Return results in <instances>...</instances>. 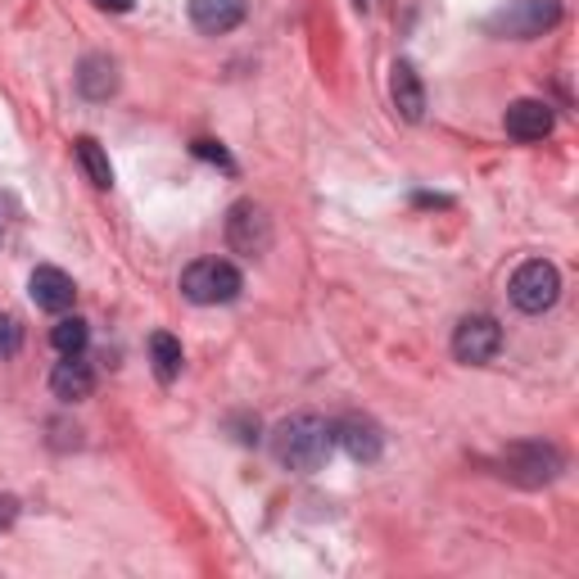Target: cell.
<instances>
[{"instance_id":"ba28073f","label":"cell","mask_w":579,"mask_h":579,"mask_svg":"<svg viewBox=\"0 0 579 579\" xmlns=\"http://www.w3.org/2000/svg\"><path fill=\"white\" fill-rule=\"evenodd\" d=\"M50 394L59 403H82L96 394V367L82 353H63V362H55L50 372Z\"/></svg>"},{"instance_id":"52a82bcc","label":"cell","mask_w":579,"mask_h":579,"mask_svg":"<svg viewBox=\"0 0 579 579\" xmlns=\"http://www.w3.org/2000/svg\"><path fill=\"white\" fill-rule=\"evenodd\" d=\"M507 475L521 484H548L561 475V453L552 444H517L507 453Z\"/></svg>"},{"instance_id":"ffe728a7","label":"cell","mask_w":579,"mask_h":579,"mask_svg":"<svg viewBox=\"0 0 579 579\" xmlns=\"http://www.w3.org/2000/svg\"><path fill=\"white\" fill-rule=\"evenodd\" d=\"M14 507H19L14 498H0V526H10V521H14Z\"/></svg>"},{"instance_id":"9c48e42d","label":"cell","mask_w":579,"mask_h":579,"mask_svg":"<svg viewBox=\"0 0 579 579\" xmlns=\"http://www.w3.org/2000/svg\"><path fill=\"white\" fill-rule=\"evenodd\" d=\"M335 444L353 458V462H376L381 453H385V434H381V425L372 421V416H344L340 425H335Z\"/></svg>"},{"instance_id":"277c9868","label":"cell","mask_w":579,"mask_h":579,"mask_svg":"<svg viewBox=\"0 0 579 579\" xmlns=\"http://www.w3.org/2000/svg\"><path fill=\"white\" fill-rule=\"evenodd\" d=\"M557 19H561V6H557V0H517V6H507L502 14L489 19V32L530 41V37H543Z\"/></svg>"},{"instance_id":"30bf717a","label":"cell","mask_w":579,"mask_h":579,"mask_svg":"<svg viewBox=\"0 0 579 579\" xmlns=\"http://www.w3.org/2000/svg\"><path fill=\"white\" fill-rule=\"evenodd\" d=\"M28 295L46 313H68L72 300H78V285H72V276L63 267H37L32 281H28Z\"/></svg>"},{"instance_id":"d6986e66","label":"cell","mask_w":579,"mask_h":579,"mask_svg":"<svg viewBox=\"0 0 579 579\" xmlns=\"http://www.w3.org/2000/svg\"><path fill=\"white\" fill-rule=\"evenodd\" d=\"M195 155H199V159H213V164H223V168H232L227 150H223V145H213V140H195Z\"/></svg>"},{"instance_id":"44dd1931","label":"cell","mask_w":579,"mask_h":579,"mask_svg":"<svg viewBox=\"0 0 579 579\" xmlns=\"http://www.w3.org/2000/svg\"><path fill=\"white\" fill-rule=\"evenodd\" d=\"M100 10H114V14H127L131 10V0H96Z\"/></svg>"},{"instance_id":"ac0fdd59","label":"cell","mask_w":579,"mask_h":579,"mask_svg":"<svg viewBox=\"0 0 579 579\" xmlns=\"http://www.w3.org/2000/svg\"><path fill=\"white\" fill-rule=\"evenodd\" d=\"M19 344H23V326H19V317L0 313V362L14 357V353H19Z\"/></svg>"},{"instance_id":"3957f363","label":"cell","mask_w":579,"mask_h":579,"mask_svg":"<svg viewBox=\"0 0 579 579\" xmlns=\"http://www.w3.org/2000/svg\"><path fill=\"white\" fill-rule=\"evenodd\" d=\"M512 304L521 308V313H530V317H539V313H548L552 304H557V295H561V276H557V267L548 263V258H530V263H521L517 267V276H512Z\"/></svg>"},{"instance_id":"9a60e30c","label":"cell","mask_w":579,"mask_h":579,"mask_svg":"<svg viewBox=\"0 0 579 579\" xmlns=\"http://www.w3.org/2000/svg\"><path fill=\"white\" fill-rule=\"evenodd\" d=\"M150 362H155V376H159L164 385H173V381L181 376V362H186L181 340L168 335V331H155V335H150Z\"/></svg>"},{"instance_id":"8992f818","label":"cell","mask_w":579,"mask_h":579,"mask_svg":"<svg viewBox=\"0 0 579 579\" xmlns=\"http://www.w3.org/2000/svg\"><path fill=\"white\" fill-rule=\"evenodd\" d=\"M227 245L245 258H258L267 254L272 245V217L254 204V199H236L232 213H227Z\"/></svg>"},{"instance_id":"5bb4252c","label":"cell","mask_w":579,"mask_h":579,"mask_svg":"<svg viewBox=\"0 0 579 579\" xmlns=\"http://www.w3.org/2000/svg\"><path fill=\"white\" fill-rule=\"evenodd\" d=\"M78 91L87 100H109L118 91V63L109 55H87L78 63Z\"/></svg>"},{"instance_id":"7a4b0ae2","label":"cell","mask_w":579,"mask_h":579,"mask_svg":"<svg viewBox=\"0 0 579 579\" xmlns=\"http://www.w3.org/2000/svg\"><path fill=\"white\" fill-rule=\"evenodd\" d=\"M245 290V276L236 263L227 258H195L186 272H181V295L199 308H213V304H232L241 300Z\"/></svg>"},{"instance_id":"6da1fadb","label":"cell","mask_w":579,"mask_h":579,"mask_svg":"<svg viewBox=\"0 0 579 579\" xmlns=\"http://www.w3.org/2000/svg\"><path fill=\"white\" fill-rule=\"evenodd\" d=\"M335 449V425L322 421L317 412H295V416H285L272 434V453L285 471H300V475H313L326 467Z\"/></svg>"},{"instance_id":"4fadbf2b","label":"cell","mask_w":579,"mask_h":579,"mask_svg":"<svg viewBox=\"0 0 579 579\" xmlns=\"http://www.w3.org/2000/svg\"><path fill=\"white\" fill-rule=\"evenodd\" d=\"M245 19V0H190V23L204 37H223Z\"/></svg>"},{"instance_id":"8fae6325","label":"cell","mask_w":579,"mask_h":579,"mask_svg":"<svg viewBox=\"0 0 579 579\" xmlns=\"http://www.w3.org/2000/svg\"><path fill=\"white\" fill-rule=\"evenodd\" d=\"M552 105H543V100H517V105H507V114H502V127H507V136L512 140H543L548 131H552Z\"/></svg>"},{"instance_id":"2e32d148","label":"cell","mask_w":579,"mask_h":579,"mask_svg":"<svg viewBox=\"0 0 579 579\" xmlns=\"http://www.w3.org/2000/svg\"><path fill=\"white\" fill-rule=\"evenodd\" d=\"M78 164H82V173L91 177V186H100V190L114 186V164H109V155L100 150V140H91V136L78 140Z\"/></svg>"},{"instance_id":"5b68a950","label":"cell","mask_w":579,"mask_h":579,"mask_svg":"<svg viewBox=\"0 0 579 579\" xmlns=\"http://www.w3.org/2000/svg\"><path fill=\"white\" fill-rule=\"evenodd\" d=\"M502 349V326L489 317V313H471L458 322L453 331V357L467 362V367H484V362H493Z\"/></svg>"},{"instance_id":"7c38bea8","label":"cell","mask_w":579,"mask_h":579,"mask_svg":"<svg viewBox=\"0 0 579 579\" xmlns=\"http://www.w3.org/2000/svg\"><path fill=\"white\" fill-rule=\"evenodd\" d=\"M390 96H394V109L408 118V122H421L425 118V87L416 78V68L408 59H399L390 68Z\"/></svg>"},{"instance_id":"e0dca14e","label":"cell","mask_w":579,"mask_h":579,"mask_svg":"<svg viewBox=\"0 0 579 579\" xmlns=\"http://www.w3.org/2000/svg\"><path fill=\"white\" fill-rule=\"evenodd\" d=\"M87 340H91V326H87L82 317H63V313H59V322H55V331H50V344H55L59 353H82Z\"/></svg>"}]
</instances>
